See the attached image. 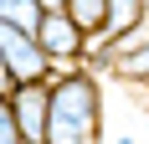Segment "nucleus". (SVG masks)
I'll return each instance as SVG.
<instances>
[{"instance_id":"1","label":"nucleus","mask_w":149,"mask_h":144,"mask_svg":"<svg viewBox=\"0 0 149 144\" xmlns=\"http://www.w3.org/2000/svg\"><path fill=\"white\" fill-rule=\"evenodd\" d=\"M46 129L41 144H103V82L93 67H57L46 77Z\"/></svg>"},{"instance_id":"2","label":"nucleus","mask_w":149,"mask_h":144,"mask_svg":"<svg viewBox=\"0 0 149 144\" xmlns=\"http://www.w3.org/2000/svg\"><path fill=\"white\" fill-rule=\"evenodd\" d=\"M36 41H41V52L57 62V67H67V62H82L88 31L67 15V5H46V10L36 15Z\"/></svg>"},{"instance_id":"3","label":"nucleus","mask_w":149,"mask_h":144,"mask_svg":"<svg viewBox=\"0 0 149 144\" xmlns=\"http://www.w3.org/2000/svg\"><path fill=\"white\" fill-rule=\"evenodd\" d=\"M0 57H5L15 82H31V77H52L57 72V62L46 57L41 41H36V31L15 26V21H0Z\"/></svg>"},{"instance_id":"4","label":"nucleus","mask_w":149,"mask_h":144,"mask_svg":"<svg viewBox=\"0 0 149 144\" xmlns=\"http://www.w3.org/2000/svg\"><path fill=\"white\" fill-rule=\"evenodd\" d=\"M144 15H149V0H108V5H103V26L88 36L82 67H93V72H98V62H103V46L113 41V36H123L129 26H139Z\"/></svg>"},{"instance_id":"5","label":"nucleus","mask_w":149,"mask_h":144,"mask_svg":"<svg viewBox=\"0 0 149 144\" xmlns=\"http://www.w3.org/2000/svg\"><path fill=\"white\" fill-rule=\"evenodd\" d=\"M46 98H52L46 77L10 82V93H5V103H10V113H15V124H21L26 139H41V129H46Z\"/></svg>"},{"instance_id":"6","label":"nucleus","mask_w":149,"mask_h":144,"mask_svg":"<svg viewBox=\"0 0 149 144\" xmlns=\"http://www.w3.org/2000/svg\"><path fill=\"white\" fill-rule=\"evenodd\" d=\"M103 5H108V0H67V15H72L77 26L93 36V31L103 26Z\"/></svg>"},{"instance_id":"7","label":"nucleus","mask_w":149,"mask_h":144,"mask_svg":"<svg viewBox=\"0 0 149 144\" xmlns=\"http://www.w3.org/2000/svg\"><path fill=\"white\" fill-rule=\"evenodd\" d=\"M36 15H41L36 0H0V21H15V26L36 31Z\"/></svg>"},{"instance_id":"8","label":"nucleus","mask_w":149,"mask_h":144,"mask_svg":"<svg viewBox=\"0 0 149 144\" xmlns=\"http://www.w3.org/2000/svg\"><path fill=\"white\" fill-rule=\"evenodd\" d=\"M26 134H21V124H15V113H10V103L0 98V144H21Z\"/></svg>"},{"instance_id":"9","label":"nucleus","mask_w":149,"mask_h":144,"mask_svg":"<svg viewBox=\"0 0 149 144\" xmlns=\"http://www.w3.org/2000/svg\"><path fill=\"white\" fill-rule=\"evenodd\" d=\"M10 82H15V77H10V67H5V57H0V98L10 93Z\"/></svg>"},{"instance_id":"10","label":"nucleus","mask_w":149,"mask_h":144,"mask_svg":"<svg viewBox=\"0 0 149 144\" xmlns=\"http://www.w3.org/2000/svg\"><path fill=\"white\" fill-rule=\"evenodd\" d=\"M36 5H41V10H46V5H67V0H36Z\"/></svg>"},{"instance_id":"11","label":"nucleus","mask_w":149,"mask_h":144,"mask_svg":"<svg viewBox=\"0 0 149 144\" xmlns=\"http://www.w3.org/2000/svg\"><path fill=\"white\" fill-rule=\"evenodd\" d=\"M113 144H134V139H113Z\"/></svg>"},{"instance_id":"12","label":"nucleus","mask_w":149,"mask_h":144,"mask_svg":"<svg viewBox=\"0 0 149 144\" xmlns=\"http://www.w3.org/2000/svg\"><path fill=\"white\" fill-rule=\"evenodd\" d=\"M21 144H41V139H21Z\"/></svg>"}]
</instances>
